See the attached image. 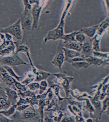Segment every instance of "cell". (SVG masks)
I'll return each mask as SVG.
<instances>
[{"label": "cell", "instance_id": "cell-44", "mask_svg": "<svg viewBox=\"0 0 109 122\" xmlns=\"http://www.w3.org/2000/svg\"><path fill=\"white\" fill-rule=\"evenodd\" d=\"M4 36H5V38L6 40L9 41L13 40V36H11L9 34L5 33L4 34Z\"/></svg>", "mask_w": 109, "mask_h": 122}, {"label": "cell", "instance_id": "cell-35", "mask_svg": "<svg viewBox=\"0 0 109 122\" xmlns=\"http://www.w3.org/2000/svg\"><path fill=\"white\" fill-rule=\"evenodd\" d=\"M109 52H95L93 51L92 52V56L96 57L100 59H109Z\"/></svg>", "mask_w": 109, "mask_h": 122}, {"label": "cell", "instance_id": "cell-34", "mask_svg": "<svg viewBox=\"0 0 109 122\" xmlns=\"http://www.w3.org/2000/svg\"><path fill=\"white\" fill-rule=\"evenodd\" d=\"M48 86V84L46 80H44L40 81L39 83V88L38 94L41 95L45 93L47 91V87Z\"/></svg>", "mask_w": 109, "mask_h": 122}, {"label": "cell", "instance_id": "cell-7", "mask_svg": "<svg viewBox=\"0 0 109 122\" xmlns=\"http://www.w3.org/2000/svg\"><path fill=\"white\" fill-rule=\"evenodd\" d=\"M63 47V41L60 40L57 48L56 54L51 62L53 65L58 68L60 70H61L65 58L64 51L62 49Z\"/></svg>", "mask_w": 109, "mask_h": 122}, {"label": "cell", "instance_id": "cell-19", "mask_svg": "<svg viewBox=\"0 0 109 122\" xmlns=\"http://www.w3.org/2000/svg\"><path fill=\"white\" fill-rule=\"evenodd\" d=\"M62 49L64 51V57H65L64 62L65 61L67 62L68 60L73 59L76 57H82V56L84 57L80 52H78L77 51H75L66 49L64 47H63Z\"/></svg>", "mask_w": 109, "mask_h": 122}, {"label": "cell", "instance_id": "cell-4", "mask_svg": "<svg viewBox=\"0 0 109 122\" xmlns=\"http://www.w3.org/2000/svg\"><path fill=\"white\" fill-rule=\"evenodd\" d=\"M46 1L37 0V2L32 5L31 13L33 20L32 30L37 28L39 24L41 12L44 5H46Z\"/></svg>", "mask_w": 109, "mask_h": 122}, {"label": "cell", "instance_id": "cell-23", "mask_svg": "<svg viewBox=\"0 0 109 122\" xmlns=\"http://www.w3.org/2000/svg\"><path fill=\"white\" fill-rule=\"evenodd\" d=\"M16 105H11L10 107L6 110L0 111V115H2L7 118H10L16 112Z\"/></svg>", "mask_w": 109, "mask_h": 122}, {"label": "cell", "instance_id": "cell-11", "mask_svg": "<svg viewBox=\"0 0 109 122\" xmlns=\"http://www.w3.org/2000/svg\"><path fill=\"white\" fill-rule=\"evenodd\" d=\"M109 61V59H100L92 56L85 58V61L89 63L90 66L92 65L96 67L101 66H108Z\"/></svg>", "mask_w": 109, "mask_h": 122}, {"label": "cell", "instance_id": "cell-36", "mask_svg": "<svg viewBox=\"0 0 109 122\" xmlns=\"http://www.w3.org/2000/svg\"><path fill=\"white\" fill-rule=\"evenodd\" d=\"M86 36H85L84 34L81 33L79 30L78 34L75 36L76 41L80 43H83L85 41V40H86Z\"/></svg>", "mask_w": 109, "mask_h": 122}, {"label": "cell", "instance_id": "cell-15", "mask_svg": "<svg viewBox=\"0 0 109 122\" xmlns=\"http://www.w3.org/2000/svg\"><path fill=\"white\" fill-rule=\"evenodd\" d=\"M70 94L78 102L85 101L86 99H90L92 97L89 95L86 92L82 93L77 89L74 90H71L70 91Z\"/></svg>", "mask_w": 109, "mask_h": 122}, {"label": "cell", "instance_id": "cell-45", "mask_svg": "<svg viewBox=\"0 0 109 122\" xmlns=\"http://www.w3.org/2000/svg\"><path fill=\"white\" fill-rule=\"evenodd\" d=\"M105 3H106V6H107V14L108 15H109L108 14V13H109V0H105Z\"/></svg>", "mask_w": 109, "mask_h": 122}, {"label": "cell", "instance_id": "cell-17", "mask_svg": "<svg viewBox=\"0 0 109 122\" xmlns=\"http://www.w3.org/2000/svg\"><path fill=\"white\" fill-rule=\"evenodd\" d=\"M18 119H29L33 118L36 116V112L35 109L30 106L23 112H19Z\"/></svg>", "mask_w": 109, "mask_h": 122}, {"label": "cell", "instance_id": "cell-32", "mask_svg": "<svg viewBox=\"0 0 109 122\" xmlns=\"http://www.w3.org/2000/svg\"><path fill=\"white\" fill-rule=\"evenodd\" d=\"M13 83L15 86V87L17 89V90L21 91L22 92H25L28 90L27 86L22 84L21 83L17 81V80L15 79L14 78H13Z\"/></svg>", "mask_w": 109, "mask_h": 122}, {"label": "cell", "instance_id": "cell-8", "mask_svg": "<svg viewBox=\"0 0 109 122\" xmlns=\"http://www.w3.org/2000/svg\"><path fill=\"white\" fill-rule=\"evenodd\" d=\"M13 42L15 46V54L16 55H18V54L20 52L23 53L28 58L32 68L34 67L35 66L34 65L30 55L29 48L27 45L26 44V43H23L19 41H13Z\"/></svg>", "mask_w": 109, "mask_h": 122}, {"label": "cell", "instance_id": "cell-30", "mask_svg": "<svg viewBox=\"0 0 109 122\" xmlns=\"http://www.w3.org/2000/svg\"><path fill=\"white\" fill-rule=\"evenodd\" d=\"M72 66L77 69H85L89 67L90 65L86 61H81L71 63Z\"/></svg>", "mask_w": 109, "mask_h": 122}, {"label": "cell", "instance_id": "cell-38", "mask_svg": "<svg viewBox=\"0 0 109 122\" xmlns=\"http://www.w3.org/2000/svg\"><path fill=\"white\" fill-rule=\"evenodd\" d=\"M81 61H85V58L83 57H74L73 59H70L68 60L67 62L69 63H73L78 62Z\"/></svg>", "mask_w": 109, "mask_h": 122}, {"label": "cell", "instance_id": "cell-16", "mask_svg": "<svg viewBox=\"0 0 109 122\" xmlns=\"http://www.w3.org/2000/svg\"><path fill=\"white\" fill-rule=\"evenodd\" d=\"M99 26V25H93L89 27L84 28L80 30L79 31L81 33L84 34L85 36L88 38H93L96 33Z\"/></svg>", "mask_w": 109, "mask_h": 122}, {"label": "cell", "instance_id": "cell-22", "mask_svg": "<svg viewBox=\"0 0 109 122\" xmlns=\"http://www.w3.org/2000/svg\"><path fill=\"white\" fill-rule=\"evenodd\" d=\"M35 79V75L32 72V70H29L26 74L25 77L21 81V83L27 86V85L34 81Z\"/></svg>", "mask_w": 109, "mask_h": 122}, {"label": "cell", "instance_id": "cell-21", "mask_svg": "<svg viewBox=\"0 0 109 122\" xmlns=\"http://www.w3.org/2000/svg\"><path fill=\"white\" fill-rule=\"evenodd\" d=\"M58 106L55 107V110L50 109L48 111H52L51 117L53 118L54 121L60 122L62 118L64 117V114L61 110L58 109Z\"/></svg>", "mask_w": 109, "mask_h": 122}, {"label": "cell", "instance_id": "cell-28", "mask_svg": "<svg viewBox=\"0 0 109 122\" xmlns=\"http://www.w3.org/2000/svg\"><path fill=\"white\" fill-rule=\"evenodd\" d=\"M90 100L92 106L95 108H101V101L99 99V96L95 93L94 96Z\"/></svg>", "mask_w": 109, "mask_h": 122}, {"label": "cell", "instance_id": "cell-9", "mask_svg": "<svg viewBox=\"0 0 109 122\" xmlns=\"http://www.w3.org/2000/svg\"><path fill=\"white\" fill-rule=\"evenodd\" d=\"M0 80H1L4 84L9 88L12 89L14 90L17 91V89L15 87L13 78L9 75L8 73L4 69L3 66L0 63Z\"/></svg>", "mask_w": 109, "mask_h": 122}, {"label": "cell", "instance_id": "cell-26", "mask_svg": "<svg viewBox=\"0 0 109 122\" xmlns=\"http://www.w3.org/2000/svg\"><path fill=\"white\" fill-rule=\"evenodd\" d=\"M78 31H74L69 34H64L61 39L64 42H76L75 40V36L78 33Z\"/></svg>", "mask_w": 109, "mask_h": 122}, {"label": "cell", "instance_id": "cell-3", "mask_svg": "<svg viewBox=\"0 0 109 122\" xmlns=\"http://www.w3.org/2000/svg\"><path fill=\"white\" fill-rule=\"evenodd\" d=\"M53 75L56 77L57 81L61 84L64 89L66 94V97H69L71 91L70 85L74 79L73 77L67 76L64 72L63 73H55L53 74Z\"/></svg>", "mask_w": 109, "mask_h": 122}, {"label": "cell", "instance_id": "cell-10", "mask_svg": "<svg viewBox=\"0 0 109 122\" xmlns=\"http://www.w3.org/2000/svg\"><path fill=\"white\" fill-rule=\"evenodd\" d=\"M93 38L86 37V40L82 43V50L80 53L85 58L92 56V52L93 51L92 47Z\"/></svg>", "mask_w": 109, "mask_h": 122}, {"label": "cell", "instance_id": "cell-37", "mask_svg": "<svg viewBox=\"0 0 109 122\" xmlns=\"http://www.w3.org/2000/svg\"><path fill=\"white\" fill-rule=\"evenodd\" d=\"M27 88L29 89V91H35L39 90V83L38 82H32L29 84L27 85Z\"/></svg>", "mask_w": 109, "mask_h": 122}, {"label": "cell", "instance_id": "cell-2", "mask_svg": "<svg viewBox=\"0 0 109 122\" xmlns=\"http://www.w3.org/2000/svg\"><path fill=\"white\" fill-rule=\"evenodd\" d=\"M20 19L23 34V38L21 42L23 43H25L27 39L29 37L32 30L33 20L31 11L24 10Z\"/></svg>", "mask_w": 109, "mask_h": 122}, {"label": "cell", "instance_id": "cell-46", "mask_svg": "<svg viewBox=\"0 0 109 122\" xmlns=\"http://www.w3.org/2000/svg\"><path fill=\"white\" fill-rule=\"evenodd\" d=\"M86 122H94V120L92 119V118H88L86 119L85 120Z\"/></svg>", "mask_w": 109, "mask_h": 122}, {"label": "cell", "instance_id": "cell-29", "mask_svg": "<svg viewBox=\"0 0 109 122\" xmlns=\"http://www.w3.org/2000/svg\"><path fill=\"white\" fill-rule=\"evenodd\" d=\"M17 93L19 97H21L23 98H26L28 97H32L36 96V94L33 91H29L27 90L25 92H22L21 91L17 90Z\"/></svg>", "mask_w": 109, "mask_h": 122}, {"label": "cell", "instance_id": "cell-6", "mask_svg": "<svg viewBox=\"0 0 109 122\" xmlns=\"http://www.w3.org/2000/svg\"><path fill=\"white\" fill-rule=\"evenodd\" d=\"M0 33L1 34L7 33L9 34L11 36L15 37L18 41L22 40L23 34L20 19H18L15 23L8 27L0 29Z\"/></svg>", "mask_w": 109, "mask_h": 122}, {"label": "cell", "instance_id": "cell-43", "mask_svg": "<svg viewBox=\"0 0 109 122\" xmlns=\"http://www.w3.org/2000/svg\"><path fill=\"white\" fill-rule=\"evenodd\" d=\"M44 121L45 122H54V121L53 120V118L51 116H46L44 117Z\"/></svg>", "mask_w": 109, "mask_h": 122}, {"label": "cell", "instance_id": "cell-40", "mask_svg": "<svg viewBox=\"0 0 109 122\" xmlns=\"http://www.w3.org/2000/svg\"><path fill=\"white\" fill-rule=\"evenodd\" d=\"M60 122H76L75 119L70 116H65L62 118Z\"/></svg>", "mask_w": 109, "mask_h": 122}, {"label": "cell", "instance_id": "cell-41", "mask_svg": "<svg viewBox=\"0 0 109 122\" xmlns=\"http://www.w3.org/2000/svg\"><path fill=\"white\" fill-rule=\"evenodd\" d=\"M23 5L24 6V10H28L31 11L32 7V5L30 4L28 0H23Z\"/></svg>", "mask_w": 109, "mask_h": 122}, {"label": "cell", "instance_id": "cell-31", "mask_svg": "<svg viewBox=\"0 0 109 122\" xmlns=\"http://www.w3.org/2000/svg\"><path fill=\"white\" fill-rule=\"evenodd\" d=\"M109 96H107L105 97V99L103 100L102 102L101 103V111L99 116V120L101 119V117L103 112H106L107 110H108V108L109 107Z\"/></svg>", "mask_w": 109, "mask_h": 122}, {"label": "cell", "instance_id": "cell-14", "mask_svg": "<svg viewBox=\"0 0 109 122\" xmlns=\"http://www.w3.org/2000/svg\"><path fill=\"white\" fill-rule=\"evenodd\" d=\"M11 105L8 100L4 89L0 86V111L7 109Z\"/></svg>", "mask_w": 109, "mask_h": 122}, {"label": "cell", "instance_id": "cell-13", "mask_svg": "<svg viewBox=\"0 0 109 122\" xmlns=\"http://www.w3.org/2000/svg\"><path fill=\"white\" fill-rule=\"evenodd\" d=\"M4 89L5 91L8 100L10 103L11 105H15L19 98L17 91L8 87H4Z\"/></svg>", "mask_w": 109, "mask_h": 122}, {"label": "cell", "instance_id": "cell-47", "mask_svg": "<svg viewBox=\"0 0 109 122\" xmlns=\"http://www.w3.org/2000/svg\"><path fill=\"white\" fill-rule=\"evenodd\" d=\"M0 86H1V84L0 83Z\"/></svg>", "mask_w": 109, "mask_h": 122}, {"label": "cell", "instance_id": "cell-39", "mask_svg": "<svg viewBox=\"0 0 109 122\" xmlns=\"http://www.w3.org/2000/svg\"><path fill=\"white\" fill-rule=\"evenodd\" d=\"M30 106L29 105H21L16 106V110L19 112H23Z\"/></svg>", "mask_w": 109, "mask_h": 122}, {"label": "cell", "instance_id": "cell-1", "mask_svg": "<svg viewBox=\"0 0 109 122\" xmlns=\"http://www.w3.org/2000/svg\"><path fill=\"white\" fill-rule=\"evenodd\" d=\"M72 1L73 0H67L59 25L55 28L48 32L44 39V42H46L50 40H61L64 35V27L65 24V19L70 7L71 6Z\"/></svg>", "mask_w": 109, "mask_h": 122}, {"label": "cell", "instance_id": "cell-20", "mask_svg": "<svg viewBox=\"0 0 109 122\" xmlns=\"http://www.w3.org/2000/svg\"><path fill=\"white\" fill-rule=\"evenodd\" d=\"M63 47L65 48L80 53L82 50V43H80L77 42H64L63 41Z\"/></svg>", "mask_w": 109, "mask_h": 122}, {"label": "cell", "instance_id": "cell-27", "mask_svg": "<svg viewBox=\"0 0 109 122\" xmlns=\"http://www.w3.org/2000/svg\"><path fill=\"white\" fill-rule=\"evenodd\" d=\"M3 67L4 68V69L6 70L7 72L8 73L9 75L11 77L14 78L15 79L17 80V81L20 82L21 79L22 78V77L19 76H18L14 71L13 70V68L10 67L8 66L2 65Z\"/></svg>", "mask_w": 109, "mask_h": 122}, {"label": "cell", "instance_id": "cell-42", "mask_svg": "<svg viewBox=\"0 0 109 122\" xmlns=\"http://www.w3.org/2000/svg\"><path fill=\"white\" fill-rule=\"evenodd\" d=\"M0 122H12V120L7 118L2 115H0Z\"/></svg>", "mask_w": 109, "mask_h": 122}, {"label": "cell", "instance_id": "cell-5", "mask_svg": "<svg viewBox=\"0 0 109 122\" xmlns=\"http://www.w3.org/2000/svg\"><path fill=\"white\" fill-rule=\"evenodd\" d=\"M0 63L2 65L8 66L13 67L21 65H27L28 64L18 56V55L14 54L12 55L2 57L0 56Z\"/></svg>", "mask_w": 109, "mask_h": 122}, {"label": "cell", "instance_id": "cell-12", "mask_svg": "<svg viewBox=\"0 0 109 122\" xmlns=\"http://www.w3.org/2000/svg\"><path fill=\"white\" fill-rule=\"evenodd\" d=\"M31 70L35 75V82H40L44 80L46 81V79L51 75L50 73L37 69L35 66L32 68Z\"/></svg>", "mask_w": 109, "mask_h": 122}, {"label": "cell", "instance_id": "cell-18", "mask_svg": "<svg viewBox=\"0 0 109 122\" xmlns=\"http://www.w3.org/2000/svg\"><path fill=\"white\" fill-rule=\"evenodd\" d=\"M109 22V18L108 17L99 25V27L95 34L102 38L104 35L106 33L107 30H108Z\"/></svg>", "mask_w": 109, "mask_h": 122}, {"label": "cell", "instance_id": "cell-24", "mask_svg": "<svg viewBox=\"0 0 109 122\" xmlns=\"http://www.w3.org/2000/svg\"><path fill=\"white\" fill-rule=\"evenodd\" d=\"M102 37L97 35H95L93 38L92 42V47L93 51L95 52H100V43Z\"/></svg>", "mask_w": 109, "mask_h": 122}, {"label": "cell", "instance_id": "cell-33", "mask_svg": "<svg viewBox=\"0 0 109 122\" xmlns=\"http://www.w3.org/2000/svg\"><path fill=\"white\" fill-rule=\"evenodd\" d=\"M85 102H86V104L84 106V107L85 108V109L90 113V116L92 115L93 114H94L95 108L92 106L89 99H86L85 100Z\"/></svg>", "mask_w": 109, "mask_h": 122}, {"label": "cell", "instance_id": "cell-48", "mask_svg": "<svg viewBox=\"0 0 109 122\" xmlns=\"http://www.w3.org/2000/svg\"><path fill=\"white\" fill-rule=\"evenodd\" d=\"M39 122H41V121H40V120H39Z\"/></svg>", "mask_w": 109, "mask_h": 122}, {"label": "cell", "instance_id": "cell-25", "mask_svg": "<svg viewBox=\"0 0 109 122\" xmlns=\"http://www.w3.org/2000/svg\"><path fill=\"white\" fill-rule=\"evenodd\" d=\"M50 87L52 90L54 94L56 96L59 101H63L64 99H66V97H61L60 94V90L61 87L59 85L56 84H53L51 85Z\"/></svg>", "mask_w": 109, "mask_h": 122}]
</instances>
